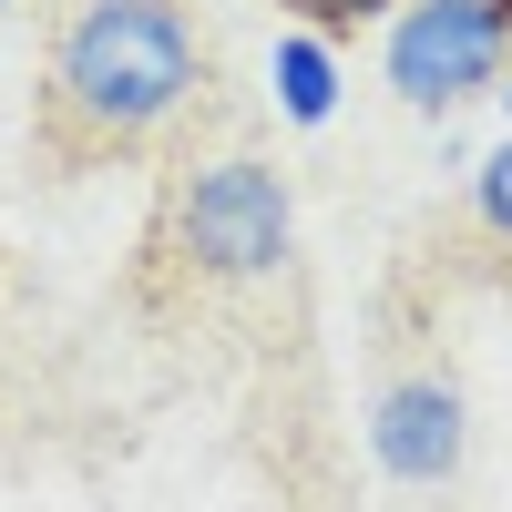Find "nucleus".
Masks as SVG:
<instances>
[{
	"mask_svg": "<svg viewBox=\"0 0 512 512\" xmlns=\"http://www.w3.org/2000/svg\"><path fill=\"white\" fill-rule=\"evenodd\" d=\"M205 52L185 0H82L52 41V93H41V144L62 164H103L154 144L195 103Z\"/></svg>",
	"mask_w": 512,
	"mask_h": 512,
	"instance_id": "f257e3e1",
	"label": "nucleus"
},
{
	"mask_svg": "<svg viewBox=\"0 0 512 512\" xmlns=\"http://www.w3.org/2000/svg\"><path fill=\"white\" fill-rule=\"evenodd\" d=\"M287 236H297V205L277 185V164L256 154H226V164H195L164 205V256L216 287H256L287 267Z\"/></svg>",
	"mask_w": 512,
	"mask_h": 512,
	"instance_id": "f03ea898",
	"label": "nucleus"
},
{
	"mask_svg": "<svg viewBox=\"0 0 512 512\" xmlns=\"http://www.w3.org/2000/svg\"><path fill=\"white\" fill-rule=\"evenodd\" d=\"M502 52H512L502 0H400L379 72H390V93L410 113H451V103H472V93L502 82Z\"/></svg>",
	"mask_w": 512,
	"mask_h": 512,
	"instance_id": "7ed1b4c3",
	"label": "nucleus"
},
{
	"mask_svg": "<svg viewBox=\"0 0 512 512\" xmlns=\"http://www.w3.org/2000/svg\"><path fill=\"white\" fill-rule=\"evenodd\" d=\"M461 451H472V410H461L451 379H400L369 410V461L390 482H451Z\"/></svg>",
	"mask_w": 512,
	"mask_h": 512,
	"instance_id": "20e7f679",
	"label": "nucleus"
},
{
	"mask_svg": "<svg viewBox=\"0 0 512 512\" xmlns=\"http://www.w3.org/2000/svg\"><path fill=\"white\" fill-rule=\"evenodd\" d=\"M277 113L297 123V134H318V123L338 113V52H328V31H287L277 41Z\"/></svg>",
	"mask_w": 512,
	"mask_h": 512,
	"instance_id": "39448f33",
	"label": "nucleus"
},
{
	"mask_svg": "<svg viewBox=\"0 0 512 512\" xmlns=\"http://www.w3.org/2000/svg\"><path fill=\"white\" fill-rule=\"evenodd\" d=\"M472 216H482V226L512 246V134H502V144L472 164Z\"/></svg>",
	"mask_w": 512,
	"mask_h": 512,
	"instance_id": "423d86ee",
	"label": "nucleus"
},
{
	"mask_svg": "<svg viewBox=\"0 0 512 512\" xmlns=\"http://www.w3.org/2000/svg\"><path fill=\"white\" fill-rule=\"evenodd\" d=\"M277 11H297V31H359L379 11H400V0H277Z\"/></svg>",
	"mask_w": 512,
	"mask_h": 512,
	"instance_id": "0eeeda50",
	"label": "nucleus"
},
{
	"mask_svg": "<svg viewBox=\"0 0 512 512\" xmlns=\"http://www.w3.org/2000/svg\"><path fill=\"white\" fill-rule=\"evenodd\" d=\"M502 21H512V0H502Z\"/></svg>",
	"mask_w": 512,
	"mask_h": 512,
	"instance_id": "6e6552de",
	"label": "nucleus"
},
{
	"mask_svg": "<svg viewBox=\"0 0 512 512\" xmlns=\"http://www.w3.org/2000/svg\"><path fill=\"white\" fill-rule=\"evenodd\" d=\"M502 113H512V93H502Z\"/></svg>",
	"mask_w": 512,
	"mask_h": 512,
	"instance_id": "1a4fd4ad",
	"label": "nucleus"
},
{
	"mask_svg": "<svg viewBox=\"0 0 512 512\" xmlns=\"http://www.w3.org/2000/svg\"><path fill=\"white\" fill-rule=\"evenodd\" d=\"M0 11H11V0H0Z\"/></svg>",
	"mask_w": 512,
	"mask_h": 512,
	"instance_id": "9d476101",
	"label": "nucleus"
}]
</instances>
